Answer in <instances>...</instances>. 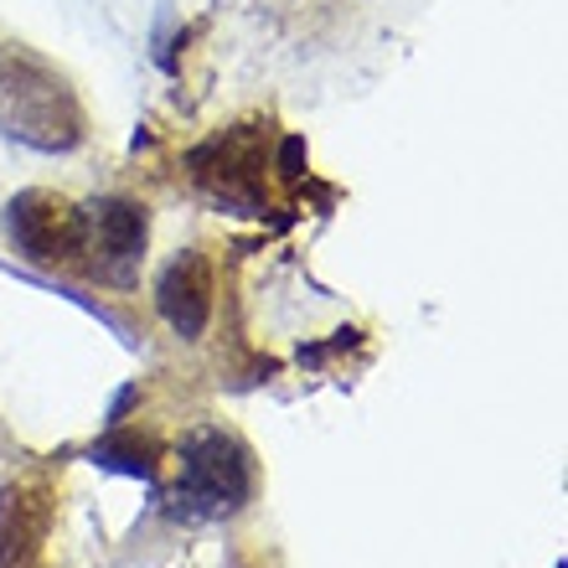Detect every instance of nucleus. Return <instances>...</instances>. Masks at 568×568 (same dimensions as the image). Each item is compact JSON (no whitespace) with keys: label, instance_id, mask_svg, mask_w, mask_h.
Here are the masks:
<instances>
[{"label":"nucleus","instance_id":"nucleus-5","mask_svg":"<svg viewBox=\"0 0 568 568\" xmlns=\"http://www.w3.org/2000/svg\"><path fill=\"white\" fill-rule=\"evenodd\" d=\"M155 305L181 342H196L212 321V264L196 248H181L155 280Z\"/></svg>","mask_w":568,"mask_h":568},{"label":"nucleus","instance_id":"nucleus-6","mask_svg":"<svg viewBox=\"0 0 568 568\" xmlns=\"http://www.w3.org/2000/svg\"><path fill=\"white\" fill-rule=\"evenodd\" d=\"M52 523V501L42 486H11L0 496V568H21L37 558Z\"/></svg>","mask_w":568,"mask_h":568},{"label":"nucleus","instance_id":"nucleus-4","mask_svg":"<svg viewBox=\"0 0 568 568\" xmlns=\"http://www.w3.org/2000/svg\"><path fill=\"white\" fill-rule=\"evenodd\" d=\"M83 223H89V254H99L93 264H104L109 280H130L145 258L150 239L145 207L130 196H104V202L83 207Z\"/></svg>","mask_w":568,"mask_h":568},{"label":"nucleus","instance_id":"nucleus-7","mask_svg":"<svg viewBox=\"0 0 568 568\" xmlns=\"http://www.w3.org/2000/svg\"><path fill=\"white\" fill-rule=\"evenodd\" d=\"M280 176H305V140H284V150H280Z\"/></svg>","mask_w":568,"mask_h":568},{"label":"nucleus","instance_id":"nucleus-1","mask_svg":"<svg viewBox=\"0 0 568 568\" xmlns=\"http://www.w3.org/2000/svg\"><path fill=\"white\" fill-rule=\"evenodd\" d=\"M0 135L31 150H73L83 145V104L42 58L21 47L0 52Z\"/></svg>","mask_w":568,"mask_h":568},{"label":"nucleus","instance_id":"nucleus-3","mask_svg":"<svg viewBox=\"0 0 568 568\" xmlns=\"http://www.w3.org/2000/svg\"><path fill=\"white\" fill-rule=\"evenodd\" d=\"M248 491H254V470H248V455L233 439H223L217 429H202L186 439L176 496L192 501L196 517H223V511L243 507Z\"/></svg>","mask_w":568,"mask_h":568},{"label":"nucleus","instance_id":"nucleus-2","mask_svg":"<svg viewBox=\"0 0 568 568\" xmlns=\"http://www.w3.org/2000/svg\"><path fill=\"white\" fill-rule=\"evenodd\" d=\"M6 239L16 243V254L31 264H58L73 270L89 254V223L83 207H73L68 196L52 192H21L6 207Z\"/></svg>","mask_w":568,"mask_h":568}]
</instances>
